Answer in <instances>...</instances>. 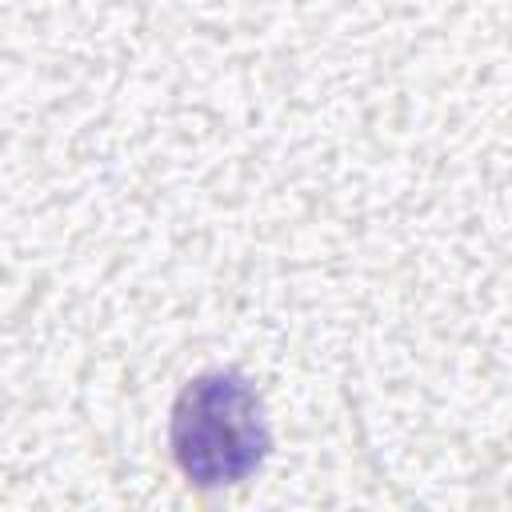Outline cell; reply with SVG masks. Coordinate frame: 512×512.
I'll return each mask as SVG.
<instances>
[{
    "label": "cell",
    "mask_w": 512,
    "mask_h": 512,
    "mask_svg": "<svg viewBox=\"0 0 512 512\" xmlns=\"http://www.w3.org/2000/svg\"><path fill=\"white\" fill-rule=\"evenodd\" d=\"M172 456L196 488L240 484L272 448L260 392L240 372H204L172 404Z\"/></svg>",
    "instance_id": "obj_1"
}]
</instances>
